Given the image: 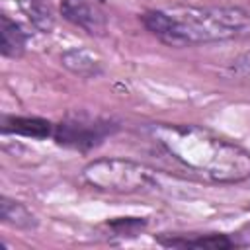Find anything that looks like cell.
Here are the masks:
<instances>
[{
    "mask_svg": "<svg viewBox=\"0 0 250 250\" xmlns=\"http://www.w3.org/2000/svg\"><path fill=\"white\" fill-rule=\"evenodd\" d=\"M119 125L111 119L102 117H90V115H68L61 123L55 125L53 139L57 145L88 152L96 146H100L107 137L117 133Z\"/></svg>",
    "mask_w": 250,
    "mask_h": 250,
    "instance_id": "277c9868",
    "label": "cell"
},
{
    "mask_svg": "<svg viewBox=\"0 0 250 250\" xmlns=\"http://www.w3.org/2000/svg\"><path fill=\"white\" fill-rule=\"evenodd\" d=\"M20 8L33 27L43 33H51V29L55 27V18L47 0H20Z\"/></svg>",
    "mask_w": 250,
    "mask_h": 250,
    "instance_id": "8fae6325",
    "label": "cell"
},
{
    "mask_svg": "<svg viewBox=\"0 0 250 250\" xmlns=\"http://www.w3.org/2000/svg\"><path fill=\"white\" fill-rule=\"evenodd\" d=\"M234 70L238 74H244V76L250 78V53H246V55H242L240 59L234 61Z\"/></svg>",
    "mask_w": 250,
    "mask_h": 250,
    "instance_id": "4fadbf2b",
    "label": "cell"
},
{
    "mask_svg": "<svg viewBox=\"0 0 250 250\" xmlns=\"http://www.w3.org/2000/svg\"><path fill=\"white\" fill-rule=\"evenodd\" d=\"M61 16L92 37H104L107 31V14L98 0H62Z\"/></svg>",
    "mask_w": 250,
    "mask_h": 250,
    "instance_id": "5b68a950",
    "label": "cell"
},
{
    "mask_svg": "<svg viewBox=\"0 0 250 250\" xmlns=\"http://www.w3.org/2000/svg\"><path fill=\"white\" fill-rule=\"evenodd\" d=\"M152 143L191 176L211 184H238L250 178V152L234 141L199 125H152Z\"/></svg>",
    "mask_w": 250,
    "mask_h": 250,
    "instance_id": "6da1fadb",
    "label": "cell"
},
{
    "mask_svg": "<svg viewBox=\"0 0 250 250\" xmlns=\"http://www.w3.org/2000/svg\"><path fill=\"white\" fill-rule=\"evenodd\" d=\"M82 180L107 193H141L158 186L156 170L129 158H96L82 168Z\"/></svg>",
    "mask_w": 250,
    "mask_h": 250,
    "instance_id": "3957f363",
    "label": "cell"
},
{
    "mask_svg": "<svg viewBox=\"0 0 250 250\" xmlns=\"http://www.w3.org/2000/svg\"><path fill=\"white\" fill-rule=\"evenodd\" d=\"M146 225L145 219H137V217H127V219H117L111 221L109 227L119 234V236H135V232L143 230Z\"/></svg>",
    "mask_w": 250,
    "mask_h": 250,
    "instance_id": "7c38bea8",
    "label": "cell"
},
{
    "mask_svg": "<svg viewBox=\"0 0 250 250\" xmlns=\"http://www.w3.org/2000/svg\"><path fill=\"white\" fill-rule=\"evenodd\" d=\"M2 131L8 135H21L29 139H47L53 137L55 125L43 117H23V115H4Z\"/></svg>",
    "mask_w": 250,
    "mask_h": 250,
    "instance_id": "52a82bcc",
    "label": "cell"
},
{
    "mask_svg": "<svg viewBox=\"0 0 250 250\" xmlns=\"http://www.w3.org/2000/svg\"><path fill=\"white\" fill-rule=\"evenodd\" d=\"M61 62L66 70L80 78H98L104 74V64L102 61L88 49L72 47L61 55Z\"/></svg>",
    "mask_w": 250,
    "mask_h": 250,
    "instance_id": "ba28073f",
    "label": "cell"
},
{
    "mask_svg": "<svg viewBox=\"0 0 250 250\" xmlns=\"http://www.w3.org/2000/svg\"><path fill=\"white\" fill-rule=\"evenodd\" d=\"M27 33L6 14L0 18V53L6 59H20L25 53Z\"/></svg>",
    "mask_w": 250,
    "mask_h": 250,
    "instance_id": "9c48e42d",
    "label": "cell"
},
{
    "mask_svg": "<svg viewBox=\"0 0 250 250\" xmlns=\"http://www.w3.org/2000/svg\"><path fill=\"white\" fill-rule=\"evenodd\" d=\"M162 246L168 248H209V250H225L234 248L238 242L229 234L221 232H205V234H166L156 238Z\"/></svg>",
    "mask_w": 250,
    "mask_h": 250,
    "instance_id": "8992f818",
    "label": "cell"
},
{
    "mask_svg": "<svg viewBox=\"0 0 250 250\" xmlns=\"http://www.w3.org/2000/svg\"><path fill=\"white\" fill-rule=\"evenodd\" d=\"M0 219L2 223L20 230H31L37 227V217L21 201L10 199L6 195H2L0 199Z\"/></svg>",
    "mask_w": 250,
    "mask_h": 250,
    "instance_id": "30bf717a",
    "label": "cell"
},
{
    "mask_svg": "<svg viewBox=\"0 0 250 250\" xmlns=\"http://www.w3.org/2000/svg\"><path fill=\"white\" fill-rule=\"evenodd\" d=\"M141 21L168 47H193L234 39L250 25V12L238 6H180L148 10L141 16Z\"/></svg>",
    "mask_w": 250,
    "mask_h": 250,
    "instance_id": "7a4b0ae2",
    "label": "cell"
}]
</instances>
